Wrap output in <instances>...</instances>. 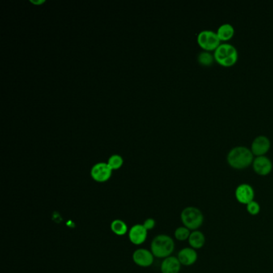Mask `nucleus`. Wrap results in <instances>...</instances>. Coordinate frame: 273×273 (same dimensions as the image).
<instances>
[{
    "instance_id": "1",
    "label": "nucleus",
    "mask_w": 273,
    "mask_h": 273,
    "mask_svg": "<svg viewBox=\"0 0 273 273\" xmlns=\"http://www.w3.org/2000/svg\"><path fill=\"white\" fill-rule=\"evenodd\" d=\"M254 154L249 147L236 146L230 149L227 155V161L232 168L244 169L253 164Z\"/></svg>"
},
{
    "instance_id": "2",
    "label": "nucleus",
    "mask_w": 273,
    "mask_h": 273,
    "mask_svg": "<svg viewBox=\"0 0 273 273\" xmlns=\"http://www.w3.org/2000/svg\"><path fill=\"white\" fill-rule=\"evenodd\" d=\"M175 249V242L171 236L160 234L155 236L151 243V252L154 257L165 259L171 257Z\"/></svg>"
},
{
    "instance_id": "3",
    "label": "nucleus",
    "mask_w": 273,
    "mask_h": 273,
    "mask_svg": "<svg viewBox=\"0 0 273 273\" xmlns=\"http://www.w3.org/2000/svg\"><path fill=\"white\" fill-rule=\"evenodd\" d=\"M215 60L223 67L233 66L238 60V51L235 46L228 43H222L214 51Z\"/></svg>"
},
{
    "instance_id": "4",
    "label": "nucleus",
    "mask_w": 273,
    "mask_h": 273,
    "mask_svg": "<svg viewBox=\"0 0 273 273\" xmlns=\"http://www.w3.org/2000/svg\"><path fill=\"white\" fill-rule=\"evenodd\" d=\"M180 219L184 227L190 231H196L201 228L204 223V215L200 209L196 207H187L180 214Z\"/></svg>"
},
{
    "instance_id": "5",
    "label": "nucleus",
    "mask_w": 273,
    "mask_h": 273,
    "mask_svg": "<svg viewBox=\"0 0 273 273\" xmlns=\"http://www.w3.org/2000/svg\"><path fill=\"white\" fill-rule=\"evenodd\" d=\"M216 31L212 30H203L197 35V43L205 51H215L221 44Z\"/></svg>"
},
{
    "instance_id": "6",
    "label": "nucleus",
    "mask_w": 273,
    "mask_h": 273,
    "mask_svg": "<svg viewBox=\"0 0 273 273\" xmlns=\"http://www.w3.org/2000/svg\"><path fill=\"white\" fill-rule=\"evenodd\" d=\"M112 169L108 163H98L92 167L91 176L95 181L104 183L108 181L112 176Z\"/></svg>"
},
{
    "instance_id": "7",
    "label": "nucleus",
    "mask_w": 273,
    "mask_h": 273,
    "mask_svg": "<svg viewBox=\"0 0 273 273\" xmlns=\"http://www.w3.org/2000/svg\"><path fill=\"white\" fill-rule=\"evenodd\" d=\"M154 255L151 250L145 248H139L135 251L133 254V260L136 265L139 267H150L154 262Z\"/></svg>"
},
{
    "instance_id": "8",
    "label": "nucleus",
    "mask_w": 273,
    "mask_h": 273,
    "mask_svg": "<svg viewBox=\"0 0 273 273\" xmlns=\"http://www.w3.org/2000/svg\"><path fill=\"white\" fill-rule=\"evenodd\" d=\"M235 196L239 203L247 205L254 201L255 191L250 184H241L236 188Z\"/></svg>"
},
{
    "instance_id": "9",
    "label": "nucleus",
    "mask_w": 273,
    "mask_h": 273,
    "mask_svg": "<svg viewBox=\"0 0 273 273\" xmlns=\"http://www.w3.org/2000/svg\"><path fill=\"white\" fill-rule=\"evenodd\" d=\"M253 170L260 176H267L273 170V162L266 155H259L254 158L253 162Z\"/></svg>"
},
{
    "instance_id": "10",
    "label": "nucleus",
    "mask_w": 273,
    "mask_h": 273,
    "mask_svg": "<svg viewBox=\"0 0 273 273\" xmlns=\"http://www.w3.org/2000/svg\"><path fill=\"white\" fill-rule=\"evenodd\" d=\"M270 147H271V141L269 139V137L264 135H259L252 142L251 150L255 155L259 156V155H264L267 153Z\"/></svg>"
},
{
    "instance_id": "11",
    "label": "nucleus",
    "mask_w": 273,
    "mask_h": 273,
    "mask_svg": "<svg viewBox=\"0 0 273 273\" xmlns=\"http://www.w3.org/2000/svg\"><path fill=\"white\" fill-rule=\"evenodd\" d=\"M147 232L148 231L143 227V224H135L129 229V240L135 245H140L147 240Z\"/></svg>"
},
{
    "instance_id": "12",
    "label": "nucleus",
    "mask_w": 273,
    "mask_h": 273,
    "mask_svg": "<svg viewBox=\"0 0 273 273\" xmlns=\"http://www.w3.org/2000/svg\"><path fill=\"white\" fill-rule=\"evenodd\" d=\"M177 258L181 265L191 266L197 262L198 254L194 248H184L179 252Z\"/></svg>"
},
{
    "instance_id": "13",
    "label": "nucleus",
    "mask_w": 273,
    "mask_h": 273,
    "mask_svg": "<svg viewBox=\"0 0 273 273\" xmlns=\"http://www.w3.org/2000/svg\"><path fill=\"white\" fill-rule=\"evenodd\" d=\"M181 269V264L176 257H167L162 261L160 271L162 273H179Z\"/></svg>"
},
{
    "instance_id": "14",
    "label": "nucleus",
    "mask_w": 273,
    "mask_h": 273,
    "mask_svg": "<svg viewBox=\"0 0 273 273\" xmlns=\"http://www.w3.org/2000/svg\"><path fill=\"white\" fill-rule=\"evenodd\" d=\"M220 41H228L233 37L235 28L231 23H225L220 25L216 31Z\"/></svg>"
},
{
    "instance_id": "15",
    "label": "nucleus",
    "mask_w": 273,
    "mask_h": 273,
    "mask_svg": "<svg viewBox=\"0 0 273 273\" xmlns=\"http://www.w3.org/2000/svg\"><path fill=\"white\" fill-rule=\"evenodd\" d=\"M205 236L203 232L196 230L191 232L190 236L189 238V243L190 244L191 248L194 249H201L203 248L205 244Z\"/></svg>"
},
{
    "instance_id": "16",
    "label": "nucleus",
    "mask_w": 273,
    "mask_h": 273,
    "mask_svg": "<svg viewBox=\"0 0 273 273\" xmlns=\"http://www.w3.org/2000/svg\"><path fill=\"white\" fill-rule=\"evenodd\" d=\"M111 230L116 236H122L126 235L129 232L127 223L122 219H114L111 223Z\"/></svg>"
},
{
    "instance_id": "17",
    "label": "nucleus",
    "mask_w": 273,
    "mask_h": 273,
    "mask_svg": "<svg viewBox=\"0 0 273 273\" xmlns=\"http://www.w3.org/2000/svg\"><path fill=\"white\" fill-rule=\"evenodd\" d=\"M197 60L201 65L204 66H211L213 64L215 57L214 55L211 54V52L207 51H203L199 53L197 56Z\"/></svg>"
},
{
    "instance_id": "18",
    "label": "nucleus",
    "mask_w": 273,
    "mask_h": 273,
    "mask_svg": "<svg viewBox=\"0 0 273 273\" xmlns=\"http://www.w3.org/2000/svg\"><path fill=\"white\" fill-rule=\"evenodd\" d=\"M190 235V230L186 227H184V226H181V227L176 228L175 233H174L175 238L179 241H184V240H189Z\"/></svg>"
},
{
    "instance_id": "19",
    "label": "nucleus",
    "mask_w": 273,
    "mask_h": 273,
    "mask_svg": "<svg viewBox=\"0 0 273 273\" xmlns=\"http://www.w3.org/2000/svg\"><path fill=\"white\" fill-rule=\"evenodd\" d=\"M124 164V159L122 156L120 155H112L111 157L108 159V164L110 168L113 170L120 169Z\"/></svg>"
},
{
    "instance_id": "20",
    "label": "nucleus",
    "mask_w": 273,
    "mask_h": 273,
    "mask_svg": "<svg viewBox=\"0 0 273 273\" xmlns=\"http://www.w3.org/2000/svg\"><path fill=\"white\" fill-rule=\"evenodd\" d=\"M247 211L250 215H258L259 212L261 211V206L257 203V201H252L248 205H247Z\"/></svg>"
},
{
    "instance_id": "21",
    "label": "nucleus",
    "mask_w": 273,
    "mask_h": 273,
    "mask_svg": "<svg viewBox=\"0 0 273 273\" xmlns=\"http://www.w3.org/2000/svg\"><path fill=\"white\" fill-rule=\"evenodd\" d=\"M143 225L147 231H150V230H152L155 228V220L152 218H147V219H145Z\"/></svg>"
},
{
    "instance_id": "22",
    "label": "nucleus",
    "mask_w": 273,
    "mask_h": 273,
    "mask_svg": "<svg viewBox=\"0 0 273 273\" xmlns=\"http://www.w3.org/2000/svg\"><path fill=\"white\" fill-rule=\"evenodd\" d=\"M45 2V0H31V2H32V3H34V4H42V3H44V2Z\"/></svg>"
}]
</instances>
